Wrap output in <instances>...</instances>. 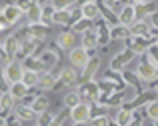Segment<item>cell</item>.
Masks as SVG:
<instances>
[{"label": "cell", "instance_id": "cell-20", "mask_svg": "<svg viewBox=\"0 0 158 126\" xmlns=\"http://www.w3.org/2000/svg\"><path fill=\"white\" fill-rule=\"evenodd\" d=\"M94 44H96V36H94L92 32H86L84 34V48L88 50V48H92Z\"/></svg>", "mask_w": 158, "mask_h": 126}, {"label": "cell", "instance_id": "cell-12", "mask_svg": "<svg viewBox=\"0 0 158 126\" xmlns=\"http://www.w3.org/2000/svg\"><path fill=\"white\" fill-rule=\"evenodd\" d=\"M52 18H54V22L66 24V22H70V12H68V10H56Z\"/></svg>", "mask_w": 158, "mask_h": 126}, {"label": "cell", "instance_id": "cell-13", "mask_svg": "<svg viewBox=\"0 0 158 126\" xmlns=\"http://www.w3.org/2000/svg\"><path fill=\"white\" fill-rule=\"evenodd\" d=\"M74 78H76V74H74L72 68H66V70H62V72H60V80L64 82V84H72Z\"/></svg>", "mask_w": 158, "mask_h": 126}, {"label": "cell", "instance_id": "cell-28", "mask_svg": "<svg viewBox=\"0 0 158 126\" xmlns=\"http://www.w3.org/2000/svg\"><path fill=\"white\" fill-rule=\"evenodd\" d=\"M8 52H10V54H14L16 52V40H8Z\"/></svg>", "mask_w": 158, "mask_h": 126}, {"label": "cell", "instance_id": "cell-23", "mask_svg": "<svg viewBox=\"0 0 158 126\" xmlns=\"http://www.w3.org/2000/svg\"><path fill=\"white\" fill-rule=\"evenodd\" d=\"M148 58H150L152 62L158 66V44H154V46H150V54H148Z\"/></svg>", "mask_w": 158, "mask_h": 126}, {"label": "cell", "instance_id": "cell-24", "mask_svg": "<svg viewBox=\"0 0 158 126\" xmlns=\"http://www.w3.org/2000/svg\"><path fill=\"white\" fill-rule=\"evenodd\" d=\"M124 60H128V56H126V54H120L118 58H114V62H112V68L118 70L120 66H122V62H124Z\"/></svg>", "mask_w": 158, "mask_h": 126}, {"label": "cell", "instance_id": "cell-3", "mask_svg": "<svg viewBox=\"0 0 158 126\" xmlns=\"http://www.w3.org/2000/svg\"><path fill=\"white\" fill-rule=\"evenodd\" d=\"M70 114H72V120H74V122H86V120L90 118V108L86 106V104H80V102H78L76 106L70 108Z\"/></svg>", "mask_w": 158, "mask_h": 126}, {"label": "cell", "instance_id": "cell-35", "mask_svg": "<svg viewBox=\"0 0 158 126\" xmlns=\"http://www.w3.org/2000/svg\"><path fill=\"white\" fill-rule=\"evenodd\" d=\"M40 2H44V0H40Z\"/></svg>", "mask_w": 158, "mask_h": 126}, {"label": "cell", "instance_id": "cell-29", "mask_svg": "<svg viewBox=\"0 0 158 126\" xmlns=\"http://www.w3.org/2000/svg\"><path fill=\"white\" fill-rule=\"evenodd\" d=\"M150 24L158 28V12H152V14H150Z\"/></svg>", "mask_w": 158, "mask_h": 126}, {"label": "cell", "instance_id": "cell-10", "mask_svg": "<svg viewBox=\"0 0 158 126\" xmlns=\"http://www.w3.org/2000/svg\"><path fill=\"white\" fill-rule=\"evenodd\" d=\"M58 44H60L62 48H72V46H74V34H72V32H64V34H60Z\"/></svg>", "mask_w": 158, "mask_h": 126}, {"label": "cell", "instance_id": "cell-1", "mask_svg": "<svg viewBox=\"0 0 158 126\" xmlns=\"http://www.w3.org/2000/svg\"><path fill=\"white\" fill-rule=\"evenodd\" d=\"M138 74H140V78H142V80H154V78L158 76V66L150 60V58H148L146 62H142V64H140Z\"/></svg>", "mask_w": 158, "mask_h": 126}, {"label": "cell", "instance_id": "cell-15", "mask_svg": "<svg viewBox=\"0 0 158 126\" xmlns=\"http://www.w3.org/2000/svg\"><path fill=\"white\" fill-rule=\"evenodd\" d=\"M26 12H28V16H30V20H32V22H38V20L42 18V16H40V14H42V10H40V6H34V4H32V6L28 8Z\"/></svg>", "mask_w": 158, "mask_h": 126}, {"label": "cell", "instance_id": "cell-17", "mask_svg": "<svg viewBox=\"0 0 158 126\" xmlns=\"http://www.w3.org/2000/svg\"><path fill=\"white\" fill-rule=\"evenodd\" d=\"M38 84L44 88V90H50V88L54 86V78L50 76V74H46V76H42V78H38Z\"/></svg>", "mask_w": 158, "mask_h": 126}, {"label": "cell", "instance_id": "cell-9", "mask_svg": "<svg viewBox=\"0 0 158 126\" xmlns=\"http://www.w3.org/2000/svg\"><path fill=\"white\" fill-rule=\"evenodd\" d=\"M26 90H28V86L24 82H14L10 88V94H12V98H22L26 94Z\"/></svg>", "mask_w": 158, "mask_h": 126}, {"label": "cell", "instance_id": "cell-26", "mask_svg": "<svg viewBox=\"0 0 158 126\" xmlns=\"http://www.w3.org/2000/svg\"><path fill=\"white\" fill-rule=\"evenodd\" d=\"M32 112H34L32 108H20V116H22V118H30Z\"/></svg>", "mask_w": 158, "mask_h": 126}, {"label": "cell", "instance_id": "cell-4", "mask_svg": "<svg viewBox=\"0 0 158 126\" xmlns=\"http://www.w3.org/2000/svg\"><path fill=\"white\" fill-rule=\"evenodd\" d=\"M22 72H24V70L20 68L18 64H10V66L6 68V80L10 82V84L20 82V80H22Z\"/></svg>", "mask_w": 158, "mask_h": 126}, {"label": "cell", "instance_id": "cell-16", "mask_svg": "<svg viewBox=\"0 0 158 126\" xmlns=\"http://www.w3.org/2000/svg\"><path fill=\"white\" fill-rule=\"evenodd\" d=\"M46 106H48L46 98L40 96V98H36V102L32 104V110H34V112H44V110H46Z\"/></svg>", "mask_w": 158, "mask_h": 126}, {"label": "cell", "instance_id": "cell-5", "mask_svg": "<svg viewBox=\"0 0 158 126\" xmlns=\"http://www.w3.org/2000/svg\"><path fill=\"white\" fill-rule=\"evenodd\" d=\"M20 14H22V10H20L18 6H6L4 12H2V18L6 20L8 24H12V22H16V20L20 18Z\"/></svg>", "mask_w": 158, "mask_h": 126}, {"label": "cell", "instance_id": "cell-33", "mask_svg": "<svg viewBox=\"0 0 158 126\" xmlns=\"http://www.w3.org/2000/svg\"><path fill=\"white\" fill-rule=\"evenodd\" d=\"M128 126H140V124H138V122H130Z\"/></svg>", "mask_w": 158, "mask_h": 126}, {"label": "cell", "instance_id": "cell-8", "mask_svg": "<svg viewBox=\"0 0 158 126\" xmlns=\"http://www.w3.org/2000/svg\"><path fill=\"white\" fill-rule=\"evenodd\" d=\"M38 74L34 72V70H24L22 72V80L20 82H24L26 86H34V84H38Z\"/></svg>", "mask_w": 158, "mask_h": 126}, {"label": "cell", "instance_id": "cell-32", "mask_svg": "<svg viewBox=\"0 0 158 126\" xmlns=\"http://www.w3.org/2000/svg\"><path fill=\"white\" fill-rule=\"evenodd\" d=\"M40 124H42V126L46 124V126H48V124H50V116H42V120H40Z\"/></svg>", "mask_w": 158, "mask_h": 126}, {"label": "cell", "instance_id": "cell-25", "mask_svg": "<svg viewBox=\"0 0 158 126\" xmlns=\"http://www.w3.org/2000/svg\"><path fill=\"white\" fill-rule=\"evenodd\" d=\"M16 6H18V8H20L22 12H26L28 8L32 6V2H30V0H18V2H16Z\"/></svg>", "mask_w": 158, "mask_h": 126}, {"label": "cell", "instance_id": "cell-2", "mask_svg": "<svg viewBox=\"0 0 158 126\" xmlns=\"http://www.w3.org/2000/svg\"><path fill=\"white\" fill-rule=\"evenodd\" d=\"M70 62H72V66L84 68L86 62H88V50H86L84 46H80V48H72V52H70Z\"/></svg>", "mask_w": 158, "mask_h": 126}, {"label": "cell", "instance_id": "cell-18", "mask_svg": "<svg viewBox=\"0 0 158 126\" xmlns=\"http://www.w3.org/2000/svg\"><path fill=\"white\" fill-rule=\"evenodd\" d=\"M148 32V24H134L132 26V34L134 36H144Z\"/></svg>", "mask_w": 158, "mask_h": 126}, {"label": "cell", "instance_id": "cell-22", "mask_svg": "<svg viewBox=\"0 0 158 126\" xmlns=\"http://www.w3.org/2000/svg\"><path fill=\"white\" fill-rule=\"evenodd\" d=\"M64 102H66V106H70V108L76 106V104H78V94H76V92H70V94L66 96Z\"/></svg>", "mask_w": 158, "mask_h": 126}, {"label": "cell", "instance_id": "cell-27", "mask_svg": "<svg viewBox=\"0 0 158 126\" xmlns=\"http://www.w3.org/2000/svg\"><path fill=\"white\" fill-rule=\"evenodd\" d=\"M94 126H108V120L104 116H100V118H94Z\"/></svg>", "mask_w": 158, "mask_h": 126}, {"label": "cell", "instance_id": "cell-6", "mask_svg": "<svg viewBox=\"0 0 158 126\" xmlns=\"http://www.w3.org/2000/svg\"><path fill=\"white\" fill-rule=\"evenodd\" d=\"M134 18H136V8H132V6L122 8V12H120V22H122L124 26H130V24L134 22Z\"/></svg>", "mask_w": 158, "mask_h": 126}, {"label": "cell", "instance_id": "cell-14", "mask_svg": "<svg viewBox=\"0 0 158 126\" xmlns=\"http://www.w3.org/2000/svg\"><path fill=\"white\" fill-rule=\"evenodd\" d=\"M96 68H98V60H88L86 66H84V78H90L96 72Z\"/></svg>", "mask_w": 158, "mask_h": 126}, {"label": "cell", "instance_id": "cell-7", "mask_svg": "<svg viewBox=\"0 0 158 126\" xmlns=\"http://www.w3.org/2000/svg\"><path fill=\"white\" fill-rule=\"evenodd\" d=\"M82 16H84V18H88V20L96 18V16H98V6L94 2H86L84 6H82Z\"/></svg>", "mask_w": 158, "mask_h": 126}, {"label": "cell", "instance_id": "cell-11", "mask_svg": "<svg viewBox=\"0 0 158 126\" xmlns=\"http://www.w3.org/2000/svg\"><path fill=\"white\" fill-rule=\"evenodd\" d=\"M116 122H118V126H128V124L132 122V112L130 110H120Z\"/></svg>", "mask_w": 158, "mask_h": 126}, {"label": "cell", "instance_id": "cell-34", "mask_svg": "<svg viewBox=\"0 0 158 126\" xmlns=\"http://www.w3.org/2000/svg\"><path fill=\"white\" fill-rule=\"evenodd\" d=\"M156 126H158V120H156Z\"/></svg>", "mask_w": 158, "mask_h": 126}, {"label": "cell", "instance_id": "cell-30", "mask_svg": "<svg viewBox=\"0 0 158 126\" xmlns=\"http://www.w3.org/2000/svg\"><path fill=\"white\" fill-rule=\"evenodd\" d=\"M124 34H126V30H124V28H116L112 36H114V38H120V36H124Z\"/></svg>", "mask_w": 158, "mask_h": 126}, {"label": "cell", "instance_id": "cell-21", "mask_svg": "<svg viewBox=\"0 0 158 126\" xmlns=\"http://www.w3.org/2000/svg\"><path fill=\"white\" fill-rule=\"evenodd\" d=\"M12 94H4L2 98H0V106H2V110H8V108L12 106Z\"/></svg>", "mask_w": 158, "mask_h": 126}, {"label": "cell", "instance_id": "cell-31", "mask_svg": "<svg viewBox=\"0 0 158 126\" xmlns=\"http://www.w3.org/2000/svg\"><path fill=\"white\" fill-rule=\"evenodd\" d=\"M6 126H20V120H14V118H12V120H8V122H6Z\"/></svg>", "mask_w": 158, "mask_h": 126}, {"label": "cell", "instance_id": "cell-19", "mask_svg": "<svg viewBox=\"0 0 158 126\" xmlns=\"http://www.w3.org/2000/svg\"><path fill=\"white\" fill-rule=\"evenodd\" d=\"M148 116H150L152 120H158V100L148 104Z\"/></svg>", "mask_w": 158, "mask_h": 126}]
</instances>
